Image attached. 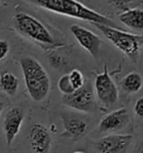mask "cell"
<instances>
[{
    "label": "cell",
    "mask_w": 143,
    "mask_h": 153,
    "mask_svg": "<svg viewBox=\"0 0 143 153\" xmlns=\"http://www.w3.org/2000/svg\"><path fill=\"white\" fill-rule=\"evenodd\" d=\"M130 123V114L126 107H121L116 111H113L105 115L100 121L97 126L96 133L98 135L101 134H114L116 132L122 131Z\"/></svg>",
    "instance_id": "9"
},
{
    "label": "cell",
    "mask_w": 143,
    "mask_h": 153,
    "mask_svg": "<svg viewBox=\"0 0 143 153\" xmlns=\"http://www.w3.org/2000/svg\"><path fill=\"white\" fill-rule=\"evenodd\" d=\"M26 89L35 102H42L51 92V78L45 68L35 57L22 55L18 58Z\"/></svg>",
    "instance_id": "3"
},
{
    "label": "cell",
    "mask_w": 143,
    "mask_h": 153,
    "mask_svg": "<svg viewBox=\"0 0 143 153\" xmlns=\"http://www.w3.org/2000/svg\"><path fill=\"white\" fill-rule=\"evenodd\" d=\"M9 51H10V46L8 42L4 39H0V62H2L8 56Z\"/></svg>",
    "instance_id": "21"
},
{
    "label": "cell",
    "mask_w": 143,
    "mask_h": 153,
    "mask_svg": "<svg viewBox=\"0 0 143 153\" xmlns=\"http://www.w3.org/2000/svg\"><path fill=\"white\" fill-rule=\"evenodd\" d=\"M62 103L80 113H94L97 108V102L92 83L85 81V84L80 89H76L69 95H63Z\"/></svg>",
    "instance_id": "5"
},
{
    "label": "cell",
    "mask_w": 143,
    "mask_h": 153,
    "mask_svg": "<svg viewBox=\"0 0 143 153\" xmlns=\"http://www.w3.org/2000/svg\"><path fill=\"white\" fill-rule=\"evenodd\" d=\"M73 153H85V152H83V151H75V152H73Z\"/></svg>",
    "instance_id": "25"
},
{
    "label": "cell",
    "mask_w": 143,
    "mask_h": 153,
    "mask_svg": "<svg viewBox=\"0 0 143 153\" xmlns=\"http://www.w3.org/2000/svg\"><path fill=\"white\" fill-rule=\"evenodd\" d=\"M68 77H69V82H71L73 88L75 89H80L82 86L85 84V77L83 75V73L78 71V69H72L71 73L68 74Z\"/></svg>",
    "instance_id": "17"
},
{
    "label": "cell",
    "mask_w": 143,
    "mask_h": 153,
    "mask_svg": "<svg viewBox=\"0 0 143 153\" xmlns=\"http://www.w3.org/2000/svg\"><path fill=\"white\" fill-rule=\"evenodd\" d=\"M69 29L75 39L78 42V44L89 55L93 56L95 59L100 58L102 40L97 35L80 25H72Z\"/></svg>",
    "instance_id": "10"
},
{
    "label": "cell",
    "mask_w": 143,
    "mask_h": 153,
    "mask_svg": "<svg viewBox=\"0 0 143 153\" xmlns=\"http://www.w3.org/2000/svg\"><path fill=\"white\" fill-rule=\"evenodd\" d=\"M28 142L33 153H48L51 148V131L42 123H34L28 134Z\"/></svg>",
    "instance_id": "11"
},
{
    "label": "cell",
    "mask_w": 143,
    "mask_h": 153,
    "mask_svg": "<svg viewBox=\"0 0 143 153\" xmlns=\"http://www.w3.org/2000/svg\"><path fill=\"white\" fill-rule=\"evenodd\" d=\"M134 113L139 119L143 120V97L136 100L134 104Z\"/></svg>",
    "instance_id": "22"
},
{
    "label": "cell",
    "mask_w": 143,
    "mask_h": 153,
    "mask_svg": "<svg viewBox=\"0 0 143 153\" xmlns=\"http://www.w3.org/2000/svg\"><path fill=\"white\" fill-rule=\"evenodd\" d=\"M133 143V134L114 133L97 139L94 149L97 153H127Z\"/></svg>",
    "instance_id": "8"
},
{
    "label": "cell",
    "mask_w": 143,
    "mask_h": 153,
    "mask_svg": "<svg viewBox=\"0 0 143 153\" xmlns=\"http://www.w3.org/2000/svg\"><path fill=\"white\" fill-rule=\"evenodd\" d=\"M93 88L96 100L104 107H111L118 102V89L107 72L106 66H104L103 72L96 75Z\"/></svg>",
    "instance_id": "6"
},
{
    "label": "cell",
    "mask_w": 143,
    "mask_h": 153,
    "mask_svg": "<svg viewBox=\"0 0 143 153\" xmlns=\"http://www.w3.org/2000/svg\"><path fill=\"white\" fill-rule=\"evenodd\" d=\"M4 107H6V103L4 101H0V115L2 113V111L4 110Z\"/></svg>",
    "instance_id": "24"
},
{
    "label": "cell",
    "mask_w": 143,
    "mask_h": 153,
    "mask_svg": "<svg viewBox=\"0 0 143 153\" xmlns=\"http://www.w3.org/2000/svg\"><path fill=\"white\" fill-rule=\"evenodd\" d=\"M24 1L33 4L35 7L48 10L51 13L80 19L91 24H100L113 28H118L106 16L93 9L87 8L77 0H24Z\"/></svg>",
    "instance_id": "1"
},
{
    "label": "cell",
    "mask_w": 143,
    "mask_h": 153,
    "mask_svg": "<svg viewBox=\"0 0 143 153\" xmlns=\"http://www.w3.org/2000/svg\"><path fill=\"white\" fill-rule=\"evenodd\" d=\"M47 57H48L49 64H51L54 68L58 69V71H62V69L65 68V66H67V65H66V59H65V57L60 55L56 49L47 51Z\"/></svg>",
    "instance_id": "16"
},
{
    "label": "cell",
    "mask_w": 143,
    "mask_h": 153,
    "mask_svg": "<svg viewBox=\"0 0 143 153\" xmlns=\"http://www.w3.org/2000/svg\"><path fill=\"white\" fill-rule=\"evenodd\" d=\"M131 153H143V136L136 141Z\"/></svg>",
    "instance_id": "23"
},
{
    "label": "cell",
    "mask_w": 143,
    "mask_h": 153,
    "mask_svg": "<svg viewBox=\"0 0 143 153\" xmlns=\"http://www.w3.org/2000/svg\"><path fill=\"white\" fill-rule=\"evenodd\" d=\"M63 122V136L72 141L83 139L89 128V119L80 112H63L60 114Z\"/></svg>",
    "instance_id": "7"
},
{
    "label": "cell",
    "mask_w": 143,
    "mask_h": 153,
    "mask_svg": "<svg viewBox=\"0 0 143 153\" xmlns=\"http://www.w3.org/2000/svg\"><path fill=\"white\" fill-rule=\"evenodd\" d=\"M133 1H134V0H107V2H109L111 6H113L114 8H116V9L123 10V11L130 9L129 7L132 4Z\"/></svg>",
    "instance_id": "20"
},
{
    "label": "cell",
    "mask_w": 143,
    "mask_h": 153,
    "mask_svg": "<svg viewBox=\"0 0 143 153\" xmlns=\"http://www.w3.org/2000/svg\"><path fill=\"white\" fill-rule=\"evenodd\" d=\"M19 88V79L11 72H2L0 74V91L4 92L9 97L16 96Z\"/></svg>",
    "instance_id": "14"
},
{
    "label": "cell",
    "mask_w": 143,
    "mask_h": 153,
    "mask_svg": "<svg viewBox=\"0 0 143 153\" xmlns=\"http://www.w3.org/2000/svg\"><path fill=\"white\" fill-rule=\"evenodd\" d=\"M106 38L109 39L114 46L118 48L127 58H130L133 63H138L143 47V36L142 35L130 34L123 31L120 28H113L109 26L100 25V24H92Z\"/></svg>",
    "instance_id": "4"
},
{
    "label": "cell",
    "mask_w": 143,
    "mask_h": 153,
    "mask_svg": "<svg viewBox=\"0 0 143 153\" xmlns=\"http://www.w3.org/2000/svg\"><path fill=\"white\" fill-rule=\"evenodd\" d=\"M121 88L129 94L138 93L143 86L142 76L138 72H131L123 77L120 82Z\"/></svg>",
    "instance_id": "15"
},
{
    "label": "cell",
    "mask_w": 143,
    "mask_h": 153,
    "mask_svg": "<svg viewBox=\"0 0 143 153\" xmlns=\"http://www.w3.org/2000/svg\"><path fill=\"white\" fill-rule=\"evenodd\" d=\"M57 86H58L59 92L63 94V95H69V94L75 92V89L73 88L71 82H69L68 74H65V75H63V76L59 78Z\"/></svg>",
    "instance_id": "18"
},
{
    "label": "cell",
    "mask_w": 143,
    "mask_h": 153,
    "mask_svg": "<svg viewBox=\"0 0 143 153\" xmlns=\"http://www.w3.org/2000/svg\"><path fill=\"white\" fill-rule=\"evenodd\" d=\"M118 20L130 29L143 31V10L130 8L118 15Z\"/></svg>",
    "instance_id": "13"
},
{
    "label": "cell",
    "mask_w": 143,
    "mask_h": 153,
    "mask_svg": "<svg viewBox=\"0 0 143 153\" xmlns=\"http://www.w3.org/2000/svg\"><path fill=\"white\" fill-rule=\"evenodd\" d=\"M11 24L13 29L20 36L34 42L47 51L63 46V44L58 43L54 38L49 29L39 19L17 7L15 8V13L11 17Z\"/></svg>",
    "instance_id": "2"
},
{
    "label": "cell",
    "mask_w": 143,
    "mask_h": 153,
    "mask_svg": "<svg viewBox=\"0 0 143 153\" xmlns=\"http://www.w3.org/2000/svg\"><path fill=\"white\" fill-rule=\"evenodd\" d=\"M10 2V0H0V24H4L6 20H9Z\"/></svg>",
    "instance_id": "19"
},
{
    "label": "cell",
    "mask_w": 143,
    "mask_h": 153,
    "mask_svg": "<svg viewBox=\"0 0 143 153\" xmlns=\"http://www.w3.org/2000/svg\"><path fill=\"white\" fill-rule=\"evenodd\" d=\"M25 120V111L20 106H13L7 111L4 119V134L7 146H10L20 131Z\"/></svg>",
    "instance_id": "12"
}]
</instances>
